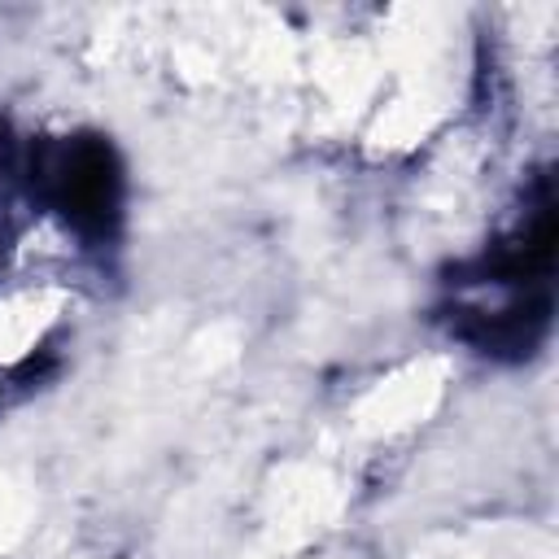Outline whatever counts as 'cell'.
Segmentation results:
<instances>
[{
    "mask_svg": "<svg viewBox=\"0 0 559 559\" xmlns=\"http://www.w3.org/2000/svg\"><path fill=\"white\" fill-rule=\"evenodd\" d=\"M17 170V162H13V140H9V127L0 122V214H4V205H9V188H13V175Z\"/></svg>",
    "mask_w": 559,
    "mask_h": 559,
    "instance_id": "7a4b0ae2",
    "label": "cell"
},
{
    "mask_svg": "<svg viewBox=\"0 0 559 559\" xmlns=\"http://www.w3.org/2000/svg\"><path fill=\"white\" fill-rule=\"evenodd\" d=\"M31 192H39L87 240H109L122 214V166L100 135L57 140L31 153Z\"/></svg>",
    "mask_w": 559,
    "mask_h": 559,
    "instance_id": "6da1fadb",
    "label": "cell"
}]
</instances>
